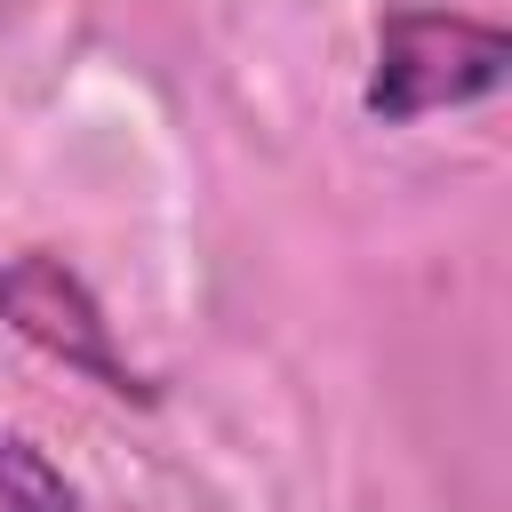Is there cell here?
Wrapping results in <instances>:
<instances>
[{
  "label": "cell",
  "instance_id": "6da1fadb",
  "mask_svg": "<svg viewBox=\"0 0 512 512\" xmlns=\"http://www.w3.org/2000/svg\"><path fill=\"white\" fill-rule=\"evenodd\" d=\"M504 80H512V32L504 24L456 16V8H392L376 24V72H368L360 104L384 128H416L424 112L480 104Z\"/></svg>",
  "mask_w": 512,
  "mask_h": 512
},
{
  "label": "cell",
  "instance_id": "7a4b0ae2",
  "mask_svg": "<svg viewBox=\"0 0 512 512\" xmlns=\"http://www.w3.org/2000/svg\"><path fill=\"white\" fill-rule=\"evenodd\" d=\"M0 328L24 336V344H32L40 360H56L64 376H80V384H96V392H112V400H128V408H152V400H160V384L120 352L96 288H88L56 248H16V256H0Z\"/></svg>",
  "mask_w": 512,
  "mask_h": 512
},
{
  "label": "cell",
  "instance_id": "3957f363",
  "mask_svg": "<svg viewBox=\"0 0 512 512\" xmlns=\"http://www.w3.org/2000/svg\"><path fill=\"white\" fill-rule=\"evenodd\" d=\"M0 512H80V488L40 440L0 432Z\"/></svg>",
  "mask_w": 512,
  "mask_h": 512
}]
</instances>
